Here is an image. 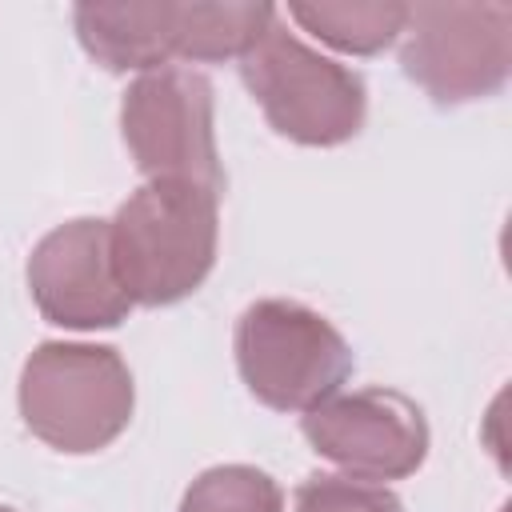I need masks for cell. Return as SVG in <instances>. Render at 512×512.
<instances>
[{"instance_id":"cell-13","label":"cell","mask_w":512,"mask_h":512,"mask_svg":"<svg viewBox=\"0 0 512 512\" xmlns=\"http://www.w3.org/2000/svg\"><path fill=\"white\" fill-rule=\"evenodd\" d=\"M0 512H12V508H4V504H0Z\"/></svg>"},{"instance_id":"cell-5","label":"cell","mask_w":512,"mask_h":512,"mask_svg":"<svg viewBox=\"0 0 512 512\" xmlns=\"http://www.w3.org/2000/svg\"><path fill=\"white\" fill-rule=\"evenodd\" d=\"M236 368L248 392L276 412H308L352 376V348L308 304L256 300L236 320Z\"/></svg>"},{"instance_id":"cell-12","label":"cell","mask_w":512,"mask_h":512,"mask_svg":"<svg viewBox=\"0 0 512 512\" xmlns=\"http://www.w3.org/2000/svg\"><path fill=\"white\" fill-rule=\"evenodd\" d=\"M292 512H404V504L384 484L316 472L296 488Z\"/></svg>"},{"instance_id":"cell-2","label":"cell","mask_w":512,"mask_h":512,"mask_svg":"<svg viewBox=\"0 0 512 512\" xmlns=\"http://www.w3.org/2000/svg\"><path fill=\"white\" fill-rule=\"evenodd\" d=\"M220 240V196L196 184L144 180L108 220V248L132 304L164 308L192 296Z\"/></svg>"},{"instance_id":"cell-4","label":"cell","mask_w":512,"mask_h":512,"mask_svg":"<svg viewBox=\"0 0 512 512\" xmlns=\"http://www.w3.org/2000/svg\"><path fill=\"white\" fill-rule=\"evenodd\" d=\"M240 80L284 140L332 148L364 128V80L288 32L280 8L260 40L240 56Z\"/></svg>"},{"instance_id":"cell-8","label":"cell","mask_w":512,"mask_h":512,"mask_svg":"<svg viewBox=\"0 0 512 512\" xmlns=\"http://www.w3.org/2000/svg\"><path fill=\"white\" fill-rule=\"evenodd\" d=\"M300 432L340 476L368 484L404 480L428 456V420L396 388L336 392L300 416Z\"/></svg>"},{"instance_id":"cell-11","label":"cell","mask_w":512,"mask_h":512,"mask_svg":"<svg viewBox=\"0 0 512 512\" xmlns=\"http://www.w3.org/2000/svg\"><path fill=\"white\" fill-rule=\"evenodd\" d=\"M180 512H284V492L252 464H216L188 484Z\"/></svg>"},{"instance_id":"cell-9","label":"cell","mask_w":512,"mask_h":512,"mask_svg":"<svg viewBox=\"0 0 512 512\" xmlns=\"http://www.w3.org/2000/svg\"><path fill=\"white\" fill-rule=\"evenodd\" d=\"M28 292L40 316L56 328L96 332L116 328L132 300L120 288L112 248H108V220L76 216L56 224L28 256Z\"/></svg>"},{"instance_id":"cell-7","label":"cell","mask_w":512,"mask_h":512,"mask_svg":"<svg viewBox=\"0 0 512 512\" xmlns=\"http://www.w3.org/2000/svg\"><path fill=\"white\" fill-rule=\"evenodd\" d=\"M120 132L144 180H176L224 196L208 76L192 68L136 76L120 100Z\"/></svg>"},{"instance_id":"cell-10","label":"cell","mask_w":512,"mask_h":512,"mask_svg":"<svg viewBox=\"0 0 512 512\" xmlns=\"http://www.w3.org/2000/svg\"><path fill=\"white\" fill-rule=\"evenodd\" d=\"M288 16L312 32L320 44L352 56L384 52L392 40H400L408 4L396 0H312V4H288Z\"/></svg>"},{"instance_id":"cell-6","label":"cell","mask_w":512,"mask_h":512,"mask_svg":"<svg viewBox=\"0 0 512 512\" xmlns=\"http://www.w3.org/2000/svg\"><path fill=\"white\" fill-rule=\"evenodd\" d=\"M404 76L440 108L488 100L512 72V4H408Z\"/></svg>"},{"instance_id":"cell-1","label":"cell","mask_w":512,"mask_h":512,"mask_svg":"<svg viewBox=\"0 0 512 512\" xmlns=\"http://www.w3.org/2000/svg\"><path fill=\"white\" fill-rule=\"evenodd\" d=\"M272 4H176V0H92L72 8V28L84 52L108 72H160L172 60L220 64L240 60L268 20Z\"/></svg>"},{"instance_id":"cell-3","label":"cell","mask_w":512,"mask_h":512,"mask_svg":"<svg viewBox=\"0 0 512 512\" xmlns=\"http://www.w3.org/2000/svg\"><path fill=\"white\" fill-rule=\"evenodd\" d=\"M16 400L36 440L68 456H88L128 428L136 388L116 348L44 340L20 368Z\"/></svg>"}]
</instances>
